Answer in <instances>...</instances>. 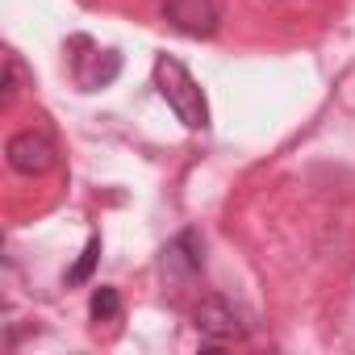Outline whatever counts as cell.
<instances>
[{"label":"cell","instance_id":"cell-1","mask_svg":"<svg viewBox=\"0 0 355 355\" xmlns=\"http://www.w3.org/2000/svg\"><path fill=\"white\" fill-rule=\"evenodd\" d=\"M155 88L159 96L171 105V113L180 117L189 130H205L209 125V105H205V92L197 88V80L189 76V67L171 55H159L155 59Z\"/></svg>","mask_w":355,"mask_h":355},{"label":"cell","instance_id":"cell-2","mask_svg":"<svg viewBox=\"0 0 355 355\" xmlns=\"http://www.w3.org/2000/svg\"><path fill=\"white\" fill-rule=\"evenodd\" d=\"M5 155H9V167L17 175H46L55 167V142L46 134H38V130L13 134L9 146H5Z\"/></svg>","mask_w":355,"mask_h":355},{"label":"cell","instance_id":"cell-3","mask_svg":"<svg viewBox=\"0 0 355 355\" xmlns=\"http://www.w3.org/2000/svg\"><path fill=\"white\" fill-rule=\"evenodd\" d=\"M163 17L189 38H214L222 21L214 0H163Z\"/></svg>","mask_w":355,"mask_h":355},{"label":"cell","instance_id":"cell-4","mask_svg":"<svg viewBox=\"0 0 355 355\" xmlns=\"http://www.w3.org/2000/svg\"><path fill=\"white\" fill-rule=\"evenodd\" d=\"M193 322H197V330L209 338V343H234V338H243V318H239V309L226 301V297H205L201 305H197V313H193Z\"/></svg>","mask_w":355,"mask_h":355},{"label":"cell","instance_id":"cell-5","mask_svg":"<svg viewBox=\"0 0 355 355\" xmlns=\"http://www.w3.org/2000/svg\"><path fill=\"white\" fill-rule=\"evenodd\" d=\"M201 263H205V243H201L197 230H180V234H175V239L163 247V272L180 276V280L197 276Z\"/></svg>","mask_w":355,"mask_h":355},{"label":"cell","instance_id":"cell-6","mask_svg":"<svg viewBox=\"0 0 355 355\" xmlns=\"http://www.w3.org/2000/svg\"><path fill=\"white\" fill-rule=\"evenodd\" d=\"M121 71V59L117 51H92V55H76V84L84 92H96L105 84H113Z\"/></svg>","mask_w":355,"mask_h":355},{"label":"cell","instance_id":"cell-7","mask_svg":"<svg viewBox=\"0 0 355 355\" xmlns=\"http://www.w3.org/2000/svg\"><path fill=\"white\" fill-rule=\"evenodd\" d=\"M88 309H92V318H96V322H117V318H121V297H117V288H113V284L92 288Z\"/></svg>","mask_w":355,"mask_h":355},{"label":"cell","instance_id":"cell-8","mask_svg":"<svg viewBox=\"0 0 355 355\" xmlns=\"http://www.w3.org/2000/svg\"><path fill=\"white\" fill-rule=\"evenodd\" d=\"M96 259H101V239L92 234V239L84 243V251H80V259H76V268L67 272V284H84V280L92 276V268H96Z\"/></svg>","mask_w":355,"mask_h":355},{"label":"cell","instance_id":"cell-9","mask_svg":"<svg viewBox=\"0 0 355 355\" xmlns=\"http://www.w3.org/2000/svg\"><path fill=\"white\" fill-rule=\"evenodd\" d=\"M17 92H21V63H17V55H9L5 59V96H0V105H13Z\"/></svg>","mask_w":355,"mask_h":355}]
</instances>
